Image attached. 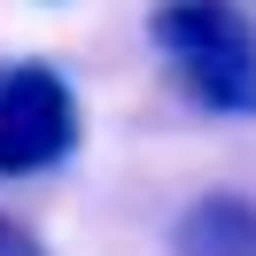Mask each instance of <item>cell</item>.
Wrapping results in <instances>:
<instances>
[{
    "label": "cell",
    "instance_id": "cell-1",
    "mask_svg": "<svg viewBox=\"0 0 256 256\" xmlns=\"http://www.w3.org/2000/svg\"><path fill=\"white\" fill-rule=\"evenodd\" d=\"M78 148V94L54 62L0 70V178H32Z\"/></svg>",
    "mask_w": 256,
    "mask_h": 256
},
{
    "label": "cell",
    "instance_id": "cell-2",
    "mask_svg": "<svg viewBox=\"0 0 256 256\" xmlns=\"http://www.w3.org/2000/svg\"><path fill=\"white\" fill-rule=\"evenodd\" d=\"M171 256H256V202L248 194H202L178 210Z\"/></svg>",
    "mask_w": 256,
    "mask_h": 256
},
{
    "label": "cell",
    "instance_id": "cell-3",
    "mask_svg": "<svg viewBox=\"0 0 256 256\" xmlns=\"http://www.w3.org/2000/svg\"><path fill=\"white\" fill-rule=\"evenodd\" d=\"M0 256H47L32 233H16V225H0Z\"/></svg>",
    "mask_w": 256,
    "mask_h": 256
}]
</instances>
